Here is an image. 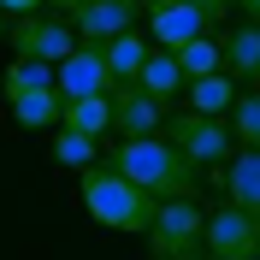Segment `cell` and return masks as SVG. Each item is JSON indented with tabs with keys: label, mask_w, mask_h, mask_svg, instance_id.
<instances>
[{
	"label": "cell",
	"mask_w": 260,
	"mask_h": 260,
	"mask_svg": "<svg viewBox=\"0 0 260 260\" xmlns=\"http://www.w3.org/2000/svg\"><path fill=\"white\" fill-rule=\"evenodd\" d=\"M12 124L18 130H59L65 124V95L59 89H42V95L12 101Z\"/></svg>",
	"instance_id": "14"
},
{
	"label": "cell",
	"mask_w": 260,
	"mask_h": 260,
	"mask_svg": "<svg viewBox=\"0 0 260 260\" xmlns=\"http://www.w3.org/2000/svg\"><path fill=\"white\" fill-rule=\"evenodd\" d=\"M101 160V142L95 136H83V130H53V166H71V172H89Z\"/></svg>",
	"instance_id": "19"
},
{
	"label": "cell",
	"mask_w": 260,
	"mask_h": 260,
	"mask_svg": "<svg viewBox=\"0 0 260 260\" xmlns=\"http://www.w3.org/2000/svg\"><path fill=\"white\" fill-rule=\"evenodd\" d=\"M136 18H142V0H89L83 12H71V30H77V42H113V36L136 30Z\"/></svg>",
	"instance_id": "10"
},
{
	"label": "cell",
	"mask_w": 260,
	"mask_h": 260,
	"mask_svg": "<svg viewBox=\"0 0 260 260\" xmlns=\"http://www.w3.org/2000/svg\"><path fill=\"white\" fill-rule=\"evenodd\" d=\"M219 189H225V201L231 207H243L248 219H260V154L248 148L243 160H231V166H219V172H207Z\"/></svg>",
	"instance_id": "12"
},
{
	"label": "cell",
	"mask_w": 260,
	"mask_h": 260,
	"mask_svg": "<svg viewBox=\"0 0 260 260\" xmlns=\"http://www.w3.org/2000/svg\"><path fill=\"white\" fill-rule=\"evenodd\" d=\"M53 83H59L65 101L113 95V65H107V48H101V42H77V48L53 65Z\"/></svg>",
	"instance_id": "6"
},
{
	"label": "cell",
	"mask_w": 260,
	"mask_h": 260,
	"mask_svg": "<svg viewBox=\"0 0 260 260\" xmlns=\"http://www.w3.org/2000/svg\"><path fill=\"white\" fill-rule=\"evenodd\" d=\"M136 89H148V95L160 101V107H166V101H178L183 89H189V77H183V65H178V53H166V48H154V53H148V65H142V71H136Z\"/></svg>",
	"instance_id": "13"
},
{
	"label": "cell",
	"mask_w": 260,
	"mask_h": 260,
	"mask_svg": "<svg viewBox=\"0 0 260 260\" xmlns=\"http://www.w3.org/2000/svg\"><path fill=\"white\" fill-rule=\"evenodd\" d=\"M83 207H89V219H95L101 231L148 237V225H154L160 201H154L148 189H136V183H130L113 160H107V166H89V172H83Z\"/></svg>",
	"instance_id": "2"
},
{
	"label": "cell",
	"mask_w": 260,
	"mask_h": 260,
	"mask_svg": "<svg viewBox=\"0 0 260 260\" xmlns=\"http://www.w3.org/2000/svg\"><path fill=\"white\" fill-rule=\"evenodd\" d=\"M148 42L136 30H124V36H113V42H107V65H113V83H136V71H142L148 65Z\"/></svg>",
	"instance_id": "18"
},
{
	"label": "cell",
	"mask_w": 260,
	"mask_h": 260,
	"mask_svg": "<svg viewBox=\"0 0 260 260\" xmlns=\"http://www.w3.org/2000/svg\"><path fill=\"white\" fill-rule=\"evenodd\" d=\"M219 53H225V77L243 83V89H260V24H231L219 36Z\"/></svg>",
	"instance_id": "11"
},
{
	"label": "cell",
	"mask_w": 260,
	"mask_h": 260,
	"mask_svg": "<svg viewBox=\"0 0 260 260\" xmlns=\"http://www.w3.org/2000/svg\"><path fill=\"white\" fill-rule=\"evenodd\" d=\"M113 130L124 136V142L160 136L166 130V107L148 95V89H136V83H113Z\"/></svg>",
	"instance_id": "9"
},
{
	"label": "cell",
	"mask_w": 260,
	"mask_h": 260,
	"mask_svg": "<svg viewBox=\"0 0 260 260\" xmlns=\"http://www.w3.org/2000/svg\"><path fill=\"white\" fill-rule=\"evenodd\" d=\"M42 6H48V0H0L6 18H30V12H42Z\"/></svg>",
	"instance_id": "22"
},
{
	"label": "cell",
	"mask_w": 260,
	"mask_h": 260,
	"mask_svg": "<svg viewBox=\"0 0 260 260\" xmlns=\"http://www.w3.org/2000/svg\"><path fill=\"white\" fill-rule=\"evenodd\" d=\"M71 18H48V12H30V18H12V30H6V42H12V59H42V65H59L65 53L77 48L71 42Z\"/></svg>",
	"instance_id": "5"
},
{
	"label": "cell",
	"mask_w": 260,
	"mask_h": 260,
	"mask_svg": "<svg viewBox=\"0 0 260 260\" xmlns=\"http://www.w3.org/2000/svg\"><path fill=\"white\" fill-rule=\"evenodd\" d=\"M189 6H195V12H207V24H219V18L237 6V0H189Z\"/></svg>",
	"instance_id": "23"
},
{
	"label": "cell",
	"mask_w": 260,
	"mask_h": 260,
	"mask_svg": "<svg viewBox=\"0 0 260 260\" xmlns=\"http://www.w3.org/2000/svg\"><path fill=\"white\" fill-rule=\"evenodd\" d=\"M42 89H59V83H53V65H42V59H12L6 71H0V95H6V107L24 101V95H42Z\"/></svg>",
	"instance_id": "15"
},
{
	"label": "cell",
	"mask_w": 260,
	"mask_h": 260,
	"mask_svg": "<svg viewBox=\"0 0 260 260\" xmlns=\"http://www.w3.org/2000/svg\"><path fill=\"white\" fill-rule=\"evenodd\" d=\"M178 65L183 77H213V71H225V53H219V36H195V42H183L178 48Z\"/></svg>",
	"instance_id": "20"
},
{
	"label": "cell",
	"mask_w": 260,
	"mask_h": 260,
	"mask_svg": "<svg viewBox=\"0 0 260 260\" xmlns=\"http://www.w3.org/2000/svg\"><path fill=\"white\" fill-rule=\"evenodd\" d=\"M48 6H59V12L71 18V12H83V6H89V0H48Z\"/></svg>",
	"instance_id": "24"
},
{
	"label": "cell",
	"mask_w": 260,
	"mask_h": 260,
	"mask_svg": "<svg viewBox=\"0 0 260 260\" xmlns=\"http://www.w3.org/2000/svg\"><path fill=\"white\" fill-rule=\"evenodd\" d=\"M207 243V213L195 201H160L154 225H148V254L154 260H195Z\"/></svg>",
	"instance_id": "4"
},
{
	"label": "cell",
	"mask_w": 260,
	"mask_h": 260,
	"mask_svg": "<svg viewBox=\"0 0 260 260\" xmlns=\"http://www.w3.org/2000/svg\"><path fill=\"white\" fill-rule=\"evenodd\" d=\"M231 136L260 154V89H243V95H237V107H231Z\"/></svg>",
	"instance_id": "21"
},
{
	"label": "cell",
	"mask_w": 260,
	"mask_h": 260,
	"mask_svg": "<svg viewBox=\"0 0 260 260\" xmlns=\"http://www.w3.org/2000/svg\"><path fill=\"white\" fill-rule=\"evenodd\" d=\"M6 30H12V18H6V12H0V42H6Z\"/></svg>",
	"instance_id": "26"
},
{
	"label": "cell",
	"mask_w": 260,
	"mask_h": 260,
	"mask_svg": "<svg viewBox=\"0 0 260 260\" xmlns=\"http://www.w3.org/2000/svg\"><path fill=\"white\" fill-rule=\"evenodd\" d=\"M237 107V83L225 71H213V77H195L189 83V113H207V118H225Z\"/></svg>",
	"instance_id": "16"
},
{
	"label": "cell",
	"mask_w": 260,
	"mask_h": 260,
	"mask_svg": "<svg viewBox=\"0 0 260 260\" xmlns=\"http://www.w3.org/2000/svg\"><path fill=\"white\" fill-rule=\"evenodd\" d=\"M142 18H148V30H154V42H160L166 53H178L195 36H213L207 12H195L189 0H142Z\"/></svg>",
	"instance_id": "8"
},
{
	"label": "cell",
	"mask_w": 260,
	"mask_h": 260,
	"mask_svg": "<svg viewBox=\"0 0 260 260\" xmlns=\"http://www.w3.org/2000/svg\"><path fill=\"white\" fill-rule=\"evenodd\" d=\"M65 130H83V136H107L113 130V95H89V101H65Z\"/></svg>",
	"instance_id": "17"
},
{
	"label": "cell",
	"mask_w": 260,
	"mask_h": 260,
	"mask_svg": "<svg viewBox=\"0 0 260 260\" xmlns=\"http://www.w3.org/2000/svg\"><path fill=\"white\" fill-rule=\"evenodd\" d=\"M195 260H213V254H207V248H201V254H195Z\"/></svg>",
	"instance_id": "27"
},
{
	"label": "cell",
	"mask_w": 260,
	"mask_h": 260,
	"mask_svg": "<svg viewBox=\"0 0 260 260\" xmlns=\"http://www.w3.org/2000/svg\"><path fill=\"white\" fill-rule=\"evenodd\" d=\"M113 166L136 183V189H148L154 201H195V183H201V172H195L166 136L118 142V148H113Z\"/></svg>",
	"instance_id": "1"
},
{
	"label": "cell",
	"mask_w": 260,
	"mask_h": 260,
	"mask_svg": "<svg viewBox=\"0 0 260 260\" xmlns=\"http://www.w3.org/2000/svg\"><path fill=\"white\" fill-rule=\"evenodd\" d=\"M207 248L213 260H260V219H248L243 207H213L207 213Z\"/></svg>",
	"instance_id": "7"
},
{
	"label": "cell",
	"mask_w": 260,
	"mask_h": 260,
	"mask_svg": "<svg viewBox=\"0 0 260 260\" xmlns=\"http://www.w3.org/2000/svg\"><path fill=\"white\" fill-rule=\"evenodd\" d=\"M160 136L178 148L195 172H219V166H231V142H237L225 118H207V113H172Z\"/></svg>",
	"instance_id": "3"
},
{
	"label": "cell",
	"mask_w": 260,
	"mask_h": 260,
	"mask_svg": "<svg viewBox=\"0 0 260 260\" xmlns=\"http://www.w3.org/2000/svg\"><path fill=\"white\" fill-rule=\"evenodd\" d=\"M237 6H243V12H248V18L260 24V0H237Z\"/></svg>",
	"instance_id": "25"
}]
</instances>
